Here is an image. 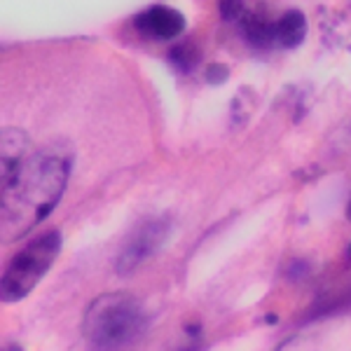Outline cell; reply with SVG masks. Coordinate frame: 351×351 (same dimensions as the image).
I'll return each mask as SVG.
<instances>
[{"label": "cell", "mask_w": 351, "mask_h": 351, "mask_svg": "<svg viewBox=\"0 0 351 351\" xmlns=\"http://www.w3.org/2000/svg\"><path fill=\"white\" fill-rule=\"evenodd\" d=\"M64 237L61 230H47L31 239L21 251H16L8 260L0 279V298L5 304H16L24 300L33 288L40 284V279L49 271L54 260L59 258Z\"/></svg>", "instance_id": "obj_3"}, {"label": "cell", "mask_w": 351, "mask_h": 351, "mask_svg": "<svg viewBox=\"0 0 351 351\" xmlns=\"http://www.w3.org/2000/svg\"><path fill=\"white\" fill-rule=\"evenodd\" d=\"M276 351H309V349L304 347V344H300L298 339H288V342L281 344V347L276 349Z\"/></svg>", "instance_id": "obj_12"}, {"label": "cell", "mask_w": 351, "mask_h": 351, "mask_svg": "<svg viewBox=\"0 0 351 351\" xmlns=\"http://www.w3.org/2000/svg\"><path fill=\"white\" fill-rule=\"evenodd\" d=\"M218 10H220V16H223L225 21H237V24H239L241 16L246 14L243 3H237V0H223V3L218 5Z\"/></svg>", "instance_id": "obj_11"}, {"label": "cell", "mask_w": 351, "mask_h": 351, "mask_svg": "<svg viewBox=\"0 0 351 351\" xmlns=\"http://www.w3.org/2000/svg\"><path fill=\"white\" fill-rule=\"evenodd\" d=\"M351 309V286L337 293H328L324 298H316V302L307 309V314L302 316V324H311V321L326 319V316H335L342 311Z\"/></svg>", "instance_id": "obj_8"}, {"label": "cell", "mask_w": 351, "mask_h": 351, "mask_svg": "<svg viewBox=\"0 0 351 351\" xmlns=\"http://www.w3.org/2000/svg\"><path fill=\"white\" fill-rule=\"evenodd\" d=\"M171 216H150L143 218L136 228L129 232L127 239L122 241L120 253L115 258V271L122 276L132 274L155 256L164 246V241L171 234Z\"/></svg>", "instance_id": "obj_4"}, {"label": "cell", "mask_w": 351, "mask_h": 351, "mask_svg": "<svg viewBox=\"0 0 351 351\" xmlns=\"http://www.w3.org/2000/svg\"><path fill=\"white\" fill-rule=\"evenodd\" d=\"M347 218L351 220V202H349V206H347Z\"/></svg>", "instance_id": "obj_15"}, {"label": "cell", "mask_w": 351, "mask_h": 351, "mask_svg": "<svg viewBox=\"0 0 351 351\" xmlns=\"http://www.w3.org/2000/svg\"><path fill=\"white\" fill-rule=\"evenodd\" d=\"M148 330V316L132 293H104L89 302L82 337L89 351H132Z\"/></svg>", "instance_id": "obj_2"}, {"label": "cell", "mask_w": 351, "mask_h": 351, "mask_svg": "<svg viewBox=\"0 0 351 351\" xmlns=\"http://www.w3.org/2000/svg\"><path fill=\"white\" fill-rule=\"evenodd\" d=\"M185 26H188V19H185L183 12L160 3L141 10L134 16V28L138 31V36H143L145 40L152 43L173 40V38L183 36Z\"/></svg>", "instance_id": "obj_5"}, {"label": "cell", "mask_w": 351, "mask_h": 351, "mask_svg": "<svg viewBox=\"0 0 351 351\" xmlns=\"http://www.w3.org/2000/svg\"><path fill=\"white\" fill-rule=\"evenodd\" d=\"M307 38V16L300 10H288L276 19V45L284 49H295Z\"/></svg>", "instance_id": "obj_7"}, {"label": "cell", "mask_w": 351, "mask_h": 351, "mask_svg": "<svg viewBox=\"0 0 351 351\" xmlns=\"http://www.w3.org/2000/svg\"><path fill=\"white\" fill-rule=\"evenodd\" d=\"M347 251H349V256H351V243H349V248H347Z\"/></svg>", "instance_id": "obj_16"}, {"label": "cell", "mask_w": 351, "mask_h": 351, "mask_svg": "<svg viewBox=\"0 0 351 351\" xmlns=\"http://www.w3.org/2000/svg\"><path fill=\"white\" fill-rule=\"evenodd\" d=\"M239 28H241V36L246 38V43L251 45V47H256V49L279 47V45H276V21L267 19V16L246 12L241 16Z\"/></svg>", "instance_id": "obj_6"}, {"label": "cell", "mask_w": 351, "mask_h": 351, "mask_svg": "<svg viewBox=\"0 0 351 351\" xmlns=\"http://www.w3.org/2000/svg\"><path fill=\"white\" fill-rule=\"evenodd\" d=\"M204 80L208 84H225L230 80V66L228 64H220V61H213L204 68Z\"/></svg>", "instance_id": "obj_10"}, {"label": "cell", "mask_w": 351, "mask_h": 351, "mask_svg": "<svg viewBox=\"0 0 351 351\" xmlns=\"http://www.w3.org/2000/svg\"><path fill=\"white\" fill-rule=\"evenodd\" d=\"M68 178V152L36 148L21 129H5L0 171L3 241H16L40 225L61 202Z\"/></svg>", "instance_id": "obj_1"}, {"label": "cell", "mask_w": 351, "mask_h": 351, "mask_svg": "<svg viewBox=\"0 0 351 351\" xmlns=\"http://www.w3.org/2000/svg\"><path fill=\"white\" fill-rule=\"evenodd\" d=\"M167 59L178 73L190 75V73L202 64V49H199V45H197L195 38H185V40L176 43L173 47L169 49Z\"/></svg>", "instance_id": "obj_9"}, {"label": "cell", "mask_w": 351, "mask_h": 351, "mask_svg": "<svg viewBox=\"0 0 351 351\" xmlns=\"http://www.w3.org/2000/svg\"><path fill=\"white\" fill-rule=\"evenodd\" d=\"M185 351H199V347H197V344H192V347H188Z\"/></svg>", "instance_id": "obj_14"}, {"label": "cell", "mask_w": 351, "mask_h": 351, "mask_svg": "<svg viewBox=\"0 0 351 351\" xmlns=\"http://www.w3.org/2000/svg\"><path fill=\"white\" fill-rule=\"evenodd\" d=\"M3 351H24L21 347H16V344H8V347H5Z\"/></svg>", "instance_id": "obj_13"}]
</instances>
